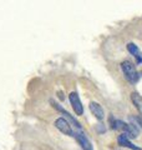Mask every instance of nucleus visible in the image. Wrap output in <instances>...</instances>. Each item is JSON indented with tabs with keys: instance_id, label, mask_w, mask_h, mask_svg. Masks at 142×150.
<instances>
[{
	"instance_id": "nucleus-4",
	"label": "nucleus",
	"mask_w": 142,
	"mask_h": 150,
	"mask_svg": "<svg viewBox=\"0 0 142 150\" xmlns=\"http://www.w3.org/2000/svg\"><path fill=\"white\" fill-rule=\"evenodd\" d=\"M55 126L61 131V133H64L66 135H72V130H71L69 121L66 119H64V118L56 119L55 120Z\"/></svg>"
},
{
	"instance_id": "nucleus-5",
	"label": "nucleus",
	"mask_w": 142,
	"mask_h": 150,
	"mask_svg": "<svg viewBox=\"0 0 142 150\" xmlns=\"http://www.w3.org/2000/svg\"><path fill=\"white\" fill-rule=\"evenodd\" d=\"M90 110H91L92 114L96 116V118L98 120H102L103 119V116H105V112H103V109H102V106L98 104V103L96 101H91L90 103Z\"/></svg>"
},
{
	"instance_id": "nucleus-7",
	"label": "nucleus",
	"mask_w": 142,
	"mask_h": 150,
	"mask_svg": "<svg viewBox=\"0 0 142 150\" xmlns=\"http://www.w3.org/2000/svg\"><path fill=\"white\" fill-rule=\"evenodd\" d=\"M118 144L121 145V146H126V148H130V149H132V150H141L140 148H137V146H135L132 143H130V140H129V138H127V135H125V134H121L120 137H118Z\"/></svg>"
},
{
	"instance_id": "nucleus-3",
	"label": "nucleus",
	"mask_w": 142,
	"mask_h": 150,
	"mask_svg": "<svg viewBox=\"0 0 142 150\" xmlns=\"http://www.w3.org/2000/svg\"><path fill=\"white\" fill-rule=\"evenodd\" d=\"M69 99H70L71 105H72L74 111L76 112V115H82L84 114V106L81 104V100H80L77 93H75V91L71 93L69 95Z\"/></svg>"
},
{
	"instance_id": "nucleus-6",
	"label": "nucleus",
	"mask_w": 142,
	"mask_h": 150,
	"mask_svg": "<svg viewBox=\"0 0 142 150\" xmlns=\"http://www.w3.org/2000/svg\"><path fill=\"white\" fill-rule=\"evenodd\" d=\"M75 138L77 139L79 144L81 145L84 150H93L91 143H90V140L86 138V135H84L82 133H76L75 134Z\"/></svg>"
},
{
	"instance_id": "nucleus-2",
	"label": "nucleus",
	"mask_w": 142,
	"mask_h": 150,
	"mask_svg": "<svg viewBox=\"0 0 142 150\" xmlns=\"http://www.w3.org/2000/svg\"><path fill=\"white\" fill-rule=\"evenodd\" d=\"M113 128L117 129V130H122L124 131V134L127 135V138L138 137V130H137L136 126L132 125V124H126V123H124V121H121V120H116L115 123H113Z\"/></svg>"
},
{
	"instance_id": "nucleus-9",
	"label": "nucleus",
	"mask_w": 142,
	"mask_h": 150,
	"mask_svg": "<svg viewBox=\"0 0 142 150\" xmlns=\"http://www.w3.org/2000/svg\"><path fill=\"white\" fill-rule=\"evenodd\" d=\"M53 104H54V106L56 108V109H58V110H60V111L63 112L64 115H66V118H67V119H69V120L71 121V123H72V124H74L75 126H76V128H81V125H80V123H79V121H76V120H75V119L72 118V116H71V115L69 114L67 111H65V110H64L63 108H61V106H60L59 104H55V103H53Z\"/></svg>"
},
{
	"instance_id": "nucleus-1",
	"label": "nucleus",
	"mask_w": 142,
	"mask_h": 150,
	"mask_svg": "<svg viewBox=\"0 0 142 150\" xmlns=\"http://www.w3.org/2000/svg\"><path fill=\"white\" fill-rule=\"evenodd\" d=\"M121 69L125 74V78L130 83H132V84L137 83V80H138V74H137V71H136L135 65L132 64L130 60H125V62L121 64Z\"/></svg>"
},
{
	"instance_id": "nucleus-10",
	"label": "nucleus",
	"mask_w": 142,
	"mask_h": 150,
	"mask_svg": "<svg viewBox=\"0 0 142 150\" xmlns=\"http://www.w3.org/2000/svg\"><path fill=\"white\" fill-rule=\"evenodd\" d=\"M131 99H132V101H134L135 106L142 112V98L137 93H132L131 94Z\"/></svg>"
},
{
	"instance_id": "nucleus-8",
	"label": "nucleus",
	"mask_w": 142,
	"mask_h": 150,
	"mask_svg": "<svg viewBox=\"0 0 142 150\" xmlns=\"http://www.w3.org/2000/svg\"><path fill=\"white\" fill-rule=\"evenodd\" d=\"M127 49H129L130 53L136 58L137 62H138V63H142V53L140 51L138 46H137L136 44H134V43H130L129 45H127Z\"/></svg>"
}]
</instances>
